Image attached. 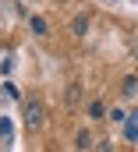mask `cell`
I'll return each instance as SVG.
<instances>
[{
    "label": "cell",
    "instance_id": "6da1fadb",
    "mask_svg": "<svg viewBox=\"0 0 138 152\" xmlns=\"http://www.w3.org/2000/svg\"><path fill=\"white\" fill-rule=\"evenodd\" d=\"M25 124H29V127H39V124H43V106H39V103H29V106H25Z\"/></svg>",
    "mask_w": 138,
    "mask_h": 152
},
{
    "label": "cell",
    "instance_id": "7a4b0ae2",
    "mask_svg": "<svg viewBox=\"0 0 138 152\" xmlns=\"http://www.w3.org/2000/svg\"><path fill=\"white\" fill-rule=\"evenodd\" d=\"M71 32H74V36H85V32H89V14H78V18L71 21Z\"/></svg>",
    "mask_w": 138,
    "mask_h": 152
},
{
    "label": "cell",
    "instance_id": "3957f363",
    "mask_svg": "<svg viewBox=\"0 0 138 152\" xmlns=\"http://www.w3.org/2000/svg\"><path fill=\"white\" fill-rule=\"evenodd\" d=\"M29 25H32L35 36H46V28H50V25H46V18H39V14H32V21H29Z\"/></svg>",
    "mask_w": 138,
    "mask_h": 152
},
{
    "label": "cell",
    "instance_id": "277c9868",
    "mask_svg": "<svg viewBox=\"0 0 138 152\" xmlns=\"http://www.w3.org/2000/svg\"><path fill=\"white\" fill-rule=\"evenodd\" d=\"M74 145H78L81 152H85V149H92V138H89V131H85V127L78 131V138H74Z\"/></svg>",
    "mask_w": 138,
    "mask_h": 152
},
{
    "label": "cell",
    "instance_id": "5b68a950",
    "mask_svg": "<svg viewBox=\"0 0 138 152\" xmlns=\"http://www.w3.org/2000/svg\"><path fill=\"white\" fill-rule=\"evenodd\" d=\"M124 96H135L138 92V78H124V88H120Z\"/></svg>",
    "mask_w": 138,
    "mask_h": 152
},
{
    "label": "cell",
    "instance_id": "8992f818",
    "mask_svg": "<svg viewBox=\"0 0 138 152\" xmlns=\"http://www.w3.org/2000/svg\"><path fill=\"white\" fill-rule=\"evenodd\" d=\"M78 88H81L78 81H74V85H71V88H68V103H78Z\"/></svg>",
    "mask_w": 138,
    "mask_h": 152
},
{
    "label": "cell",
    "instance_id": "52a82bcc",
    "mask_svg": "<svg viewBox=\"0 0 138 152\" xmlns=\"http://www.w3.org/2000/svg\"><path fill=\"white\" fill-rule=\"evenodd\" d=\"M89 113H92V117H103V103H99V99H96V103H92V106H89Z\"/></svg>",
    "mask_w": 138,
    "mask_h": 152
}]
</instances>
